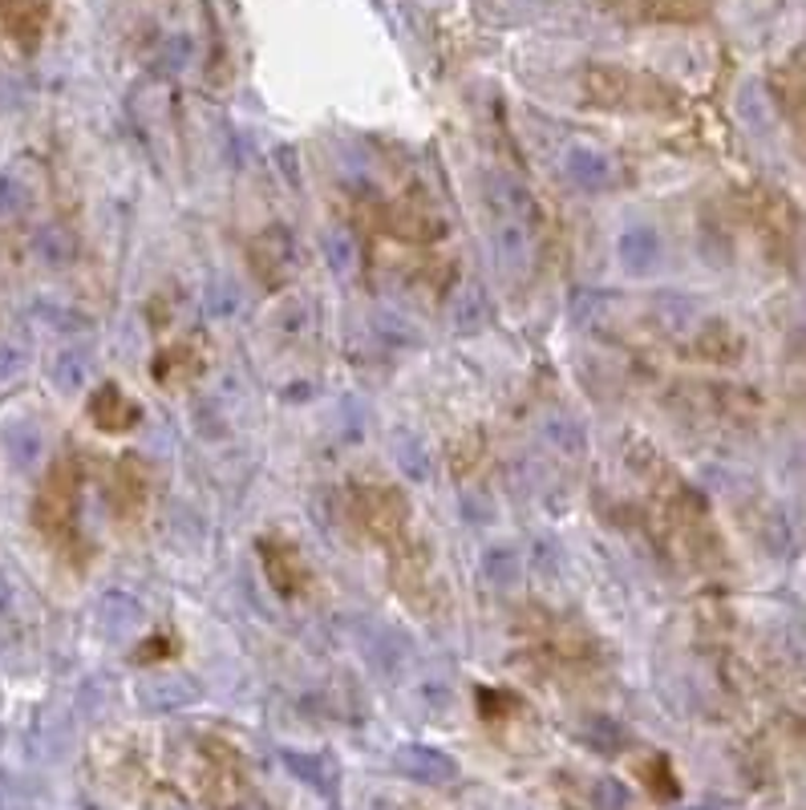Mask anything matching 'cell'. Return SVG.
I'll use <instances>...</instances> for the list:
<instances>
[{
  "label": "cell",
  "mask_w": 806,
  "mask_h": 810,
  "mask_svg": "<svg viewBox=\"0 0 806 810\" xmlns=\"http://www.w3.org/2000/svg\"><path fill=\"white\" fill-rule=\"evenodd\" d=\"M584 94H588V101L604 106V110H624V114L680 110L677 89L665 86L661 77L632 74V69H617V65H592L584 74Z\"/></svg>",
  "instance_id": "cell-1"
},
{
  "label": "cell",
  "mask_w": 806,
  "mask_h": 810,
  "mask_svg": "<svg viewBox=\"0 0 806 810\" xmlns=\"http://www.w3.org/2000/svg\"><path fill=\"white\" fill-rule=\"evenodd\" d=\"M77 486H81V474H77L74 462H57L37 499V523L62 548L65 543H81L77 539Z\"/></svg>",
  "instance_id": "cell-2"
},
{
  "label": "cell",
  "mask_w": 806,
  "mask_h": 810,
  "mask_svg": "<svg viewBox=\"0 0 806 810\" xmlns=\"http://www.w3.org/2000/svg\"><path fill=\"white\" fill-rule=\"evenodd\" d=\"M353 511L357 523L366 527L373 539L390 543V548L402 543L405 519H410L402 490H393V486H361V490H353Z\"/></svg>",
  "instance_id": "cell-3"
},
{
  "label": "cell",
  "mask_w": 806,
  "mask_h": 810,
  "mask_svg": "<svg viewBox=\"0 0 806 810\" xmlns=\"http://www.w3.org/2000/svg\"><path fill=\"white\" fill-rule=\"evenodd\" d=\"M393 770L405 774L410 782H426V786H450L458 778V762L450 754H442L434 746H422V742H405V746L393 749Z\"/></svg>",
  "instance_id": "cell-4"
},
{
  "label": "cell",
  "mask_w": 806,
  "mask_h": 810,
  "mask_svg": "<svg viewBox=\"0 0 806 810\" xmlns=\"http://www.w3.org/2000/svg\"><path fill=\"white\" fill-rule=\"evenodd\" d=\"M564 175L576 183L580 191H592V195H600V191H612L620 183V166L612 154H604V150L596 147H571L564 154Z\"/></svg>",
  "instance_id": "cell-5"
},
{
  "label": "cell",
  "mask_w": 806,
  "mask_h": 810,
  "mask_svg": "<svg viewBox=\"0 0 806 810\" xmlns=\"http://www.w3.org/2000/svg\"><path fill=\"white\" fill-rule=\"evenodd\" d=\"M491 248L499 268L511 276L527 272L531 256H535V227L519 224V219H507V215H494L491 219Z\"/></svg>",
  "instance_id": "cell-6"
},
{
  "label": "cell",
  "mask_w": 806,
  "mask_h": 810,
  "mask_svg": "<svg viewBox=\"0 0 806 810\" xmlns=\"http://www.w3.org/2000/svg\"><path fill=\"white\" fill-rule=\"evenodd\" d=\"M260 560H264L268 584L276 587L284 600H292L304 587V575L308 572H304V563H301V551L292 548L288 539L264 536L260 539Z\"/></svg>",
  "instance_id": "cell-7"
},
{
  "label": "cell",
  "mask_w": 806,
  "mask_h": 810,
  "mask_svg": "<svg viewBox=\"0 0 806 810\" xmlns=\"http://www.w3.org/2000/svg\"><path fill=\"white\" fill-rule=\"evenodd\" d=\"M89 418L106 434H127V430L139 425V406L113 386V381H101V389L89 398Z\"/></svg>",
  "instance_id": "cell-8"
},
{
  "label": "cell",
  "mask_w": 806,
  "mask_h": 810,
  "mask_svg": "<svg viewBox=\"0 0 806 810\" xmlns=\"http://www.w3.org/2000/svg\"><path fill=\"white\" fill-rule=\"evenodd\" d=\"M487 207L491 215H507V219H519L527 227H540V203L531 199V191L511 175H494L491 187H487Z\"/></svg>",
  "instance_id": "cell-9"
},
{
  "label": "cell",
  "mask_w": 806,
  "mask_h": 810,
  "mask_svg": "<svg viewBox=\"0 0 806 810\" xmlns=\"http://www.w3.org/2000/svg\"><path fill=\"white\" fill-rule=\"evenodd\" d=\"M617 260L624 272L632 276H649L661 263V236H656L649 224H632L620 231L617 239Z\"/></svg>",
  "instance_id": "cell-10"
},
{
  "label": "cell",
  "mask_w": 806,
  "mask_h": 810,
  "mask_svg": "<svg viewBox=\"0 0 806 810\" xmlns=\"http://www.w3.org/2000/svg\"><path fill=\"white\" fill-rule=\"evenodd\" d=\"M0 450H4V458H9L13 471L33 474L41 454H45V434L33 422H9L0 430Z\"/></svg>",
  "instance_id": "cell-11"
},
{
  "label": "cell",
  "mask_w": 806,
  "mask_h": 810,
  "mask_svg": "<svg viewBox=\"0 0 806 810\" xmlns=\"http://www.w3.org/2000/svg\"><path fill=\"white\" fill-rule=\"evenodd\" d=\"M487 321H491V304H487V292H482V284L467 280V284L454 288V300H450L454 333H458V337H475V333H482V328H487Z\"/></svg>",
  "instance_id": "cell-12"
},
{
  "label": "cell",
  "mask_w": 806,
  "mask_h": 810,
  "mask_svg": "<svg viewBox=\"0 0 806 810\" xmlns=\"http://www.w3.org/2000/svg\"><path fill=\"white\" fill-rule=\"evenodd\" d=\"M195 698H199V689L178 673H159V677H151V681H142V689H139V701L151 713L183 710V705H190Z\"/></svg>",
  "instance_id": "cell-13"
},
{
  "label": "cell",
  "mask_w": 806,
  "mask_h": 810,
  "mask_svg": "<svg viewBox=\"0 0 806 810\" xmlns=\"http://www.w3.org/2000/svg\"><path fill=\"white\" fill-rule=\"evenodd\" d=\"M689 357H697V361H721L730 365L742 357V337L733 333L726 321H709L706 328H701V337L689 345Z\"/></svg>",
  "instance_id": "cell-14"
},
{
  "label": "cell",
  "mask_w": 806,
  "mask_h": 810,
  "mask_svg": "<svg viewBox=\"0 0 806 810\" xmlns=\"http://www.w3.org/2000/svg\"><path fill=\"white\" fill-rule=\"evenodd\" d=\"M142 620V604L127 592H106L98 600V628L106 636H127Z\"/></svg>",
  "instance_id": "cell-15"
},
{
  "label": "cell",
  "mask_w": 806,
  "mask_h": 810,
  "mask_svg": "<svg viewBox=\"0 0 806 810\" xmlns=\"http://www.w3.org/2000/svg\"><path fill=\"white\" fill-rule=\"evenodd\" d=\"M393 458H397V471H402L405 478H414V483H426L429 471H434L426 438L414 434V430H397V434H393Z\"/></svg>",
  "instance_id": "cell-16"
},
{
  "label": "cell",
  "mask_w": 806,
  "mask_h": 810,
  "mask_svg": "<svg viewBox=\"0 0 806 810\" xmlns=\"http://www.w3.org/2000/svg\"><path fill=\"white\" fill-rule=\"evenodd\" d=\"M113 507L118 515H139L146 507V474L134 458H122L118 466V478H113Z\"/></svg>",
  "instance_id": "cell-17"
},
{
  "label": "cell",
  "mask_w": 806,
  "mask_h": 810,
  "mask_svg": "<svg viewBox=\"0 0 806 810\" xmlns=\"http://www.w3.org/2000/svg\"><path fill=\"white\" fill-rule=\"evenodd\" d=\"M53 381L57 389L65 393H77V389H86L94 381V357L86 349H62L57 353V361H53Z\"/></svg>",
  "instance_id": "cell-18"
},
{
  "label": "cell",
  "mask_w": 806,
  "mask_h": 810,
  "mask_svg": "<svg viewBox=\"0 0 806 810\" xmlns=\"http://www.w3.org/2000/svg\"><path fill=\"white\" fill-rule=\"evenodd\" d=\"M33 256H37L45 268H65V263L74 260V236L57 224L37 227V236H33Z\"/></svg>",
  "instance_id": "cell-19"
},
{
  "label": "cell",
  "mask_w": 806,
  "mask_h": 810,
  "mask_svg": "<svg viewBox=\"0 0 806 810\" xmlns=\"http://www.w3.org/2000/svg\"><path fill=\"white\" fill-rule=\"evenodd\" d=\"M385 231L402 239H414V244H426V239H438L442 236V224L438 219H426L422 212H410V207H390L385 212Z\"/></svg>",
  "instance_id": "cell-20"
},
{
  "label": "cell",
  "mask_w": 806,
  "mask_h": 810,
  "mask_svg": "<svg viewBox=\"0 0 806 810\" xmlns=\"http://www.w3.org/2000/svg\"><path fill=\"white\" fill-rule=\"evenodd\" d=\"M284 762H288V770L296 774V778H304L313 790H320V795L333 790V762L328 758H316V754H292L288 749Z\"/></svg>",
  "instance_id": "cell-21"
},
{
  "label": "cell",
  "mask_w": 806,
  "mask_h": 810,
  "mask_svg": "<svg viewBox=\"0 0 806 810\" xmlns=\"http://www.w3.org/2000/svg\"><path fill=\"white\" fill-rule=\"evenodd\" d=\"M543 434H547V442H552L559 454H567V458H576L588 442H584V430L580 422H571L567 413H555V418H547V425H543Z\"/></svg>",
  "instance_id": "cell-22"
},
{
  "label": "cell",
  "mask_w": 806,
  "mask_h": 810,
  "mask_svg": "<svg viewBox=\"0 0 806 810\" xmlns=\"http://www.w3.org/2000/svg\"><path fill=\"white\" fill-rule=\"evenodd\" d=\"M203 361L195 357V349L190 345H175V349H166L154 357V377L159 381H171V377H190V374H199Z\"/></svg>",
  "instance_id": "cell-23"
},
{
  "label": "cell",
  "mask_w": 806,
  "mask_h": 810,
  "mask_svg": "<svg viewBox=\"0 0 806 810\" xmlns=\"http://www.w3.org/2000/svg\"><path fill=\"white\" fill-rule=\"evenodd\" d=\"M482 572H487V580L499 587L515 584L519 572H523V563H519V551L507 548V543H499V548L487 551V560H482Z\"/></svg>",
  "instance_id": "cell-24"
},
{
  "label": "cell",
  "mask_w": 806,
  "mask_h": 810,
  "mask_svg": "<svg viewBox=\"0 0 806 810\" xmlns=\"http://www.w3.org/2000/svg\"><path fill=\"white\" fill-rule=\"evenodd\" d=\"M29 212V191L13 175L0 171V224H13Z\"/></svg>",
  "instance_id": "cell-25"
},
{
  "label": "cell",
  "mask_w": 806,
  "mask_h": 810,
  "mask_svg": "<svg viewBox=\"0 0 806 810\" xmlns=\"http://www.w3.org/2000/svg\"><path fill=\"white\" fill-rule=\"evenodd\" d=\"M203 300H207V312H211V316H231V312H240V288L227 284V280H211V284L203 288Z\"/></svg>",
  "instance_id": "cell-26"
},
{
  "label": "cell",
  "mask_w": 806,
  "mask_h": 810,
  "mask_svg": "<svg viewBox=\"0 0 806 810\" xmlns=\"http://www.w3.org/2000/svg\"><path fill=\"white\" fill-rule=\"evenodd\" d=\"M629 786L620 778H596L592 782V807L596 810H624L629 807Z\"/></svg>",
  "instance_id": "cell-27"
},
{
  "label": "cell",
  "mask_w": 806,
  "mask_h": 810,
  "mask_svg": "<svg viewBox=\"0 0 806 810\" xmlns=\"http://www.w3.org/2000/svg\"><path fill=\"white\" fill-rule=\"evenodd\" d=\"M588 742H592L600 754H617V749L629 742V734H624V725L608 722V717H596V722L588 725Z\"/></svg>",
  "instance_id": "cell-28"
},
{
  "label": "cell",
  "mask_w": 806,
  "mask_h": 810,
  "mask_svg": "<svg viewBox=\"0 0 806 810\" xmlns=\"http://www.w3.org/2000/svg\"><path fill=\"white\" fill-rule=\"evenodd\" d=\"M325 260L333 272H349L357 260V248H353V239L345 236V231H328L325 236Z\"/></svg>",
  "instance_id": "cell-29"
},
{
  "label": "cell",
  "mask_w": 806,
  "mask_h": 810,
  "mask_svg": "<svg viewBox=\"0 0 806 810\" xmlns=\"http://www.w3.org/2000/svg\"><path fill=\"white\" fill-rule=\"evenodd\" d=\"M373 328H378L381 341H390V345H414V328L405 324L402 312H378V316H373Z\"/></svg>",
  "instance_id": "cell-30"
},
{
  "label": "cell",
  "mask_w": 806,
  "mask_h": 810,
  "mask_svg": "<svg viewBox=\"0 0 806 810\" xmlns=\"http://www.w3.org/2000/svg\"><path fill=\"white\" fill-rule=\"evenodd\" d=\"M21 369H25V353L17 349V345H4V341H0V381L17 377Z\"/></svg>",
  "instance_id": "cell-31"
},
{
  "label": "cell",
  "mask_w": 806,
  "mask_h": 810,
  "mask_svg": "<svg viewBox=\"0 0 806 810\" xmlns=\"http://www.w3.org/2000/svg\"><path fill=\"white\" fill-rule=\"evenodd\" d=\"M535 560H540L543 572H555L559 568V548H552V539H540L535 543Z\"/></svg>",
  "instance_id": "cell-32"
},
{
  "label": "cell",
  "mask_w": 806,
  "mask_h": 810,
  "mask_svg": "<svg viewBox=\"0 0 806 810\" xmlns=\"http://www.w3.org/2000/svg\"><path fill=\"white\" fill-rule=\"evenodd\" d=\"M9 608H13V587H9V580L0 575V616H4Z\"/></svg>",
  "instance_id": "cell-33"
}]
</instances>
